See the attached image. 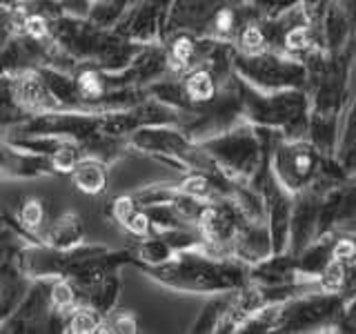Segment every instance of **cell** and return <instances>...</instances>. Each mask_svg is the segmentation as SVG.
I'll return each mask as SVG.
<instances>
[{"mask_svg":"<svg viewBox=\"0 0 356 334\" xmlns=\"http://www.w3.org/2000/svg\"><path fill=\"white\" fill-rule=\"evenodd\" d=\"M74 185L85 194H103L109 185V172L105 161L96 159V156H81L72 170Z\"/></svg>","mask_w":356,"mask_h":334,"instance_id":"obj_11","label":"cell"},{"mask_svg":"<svg viewBox=\"0 0 356 334\" xmlns=\"http://www.w3.org/2000/svg\"><path fill=\"white\" fill-rule=\"evenodd\" d=\"M241 81V78H238ZM243 118L256 127L278 132L285 138H305L309 122V96L305 89L259 92L241 81Z\"/></svg>","mask_w":356,"mask_h":334,"instance_id":"obj_4","label":"cell"},{"mask_svg":"<svg viewBox=\"0 0 356 334\" xmlns=\"http://www.w3.org/2000/svg\"><path fill=\"white\" fill-rule=\"evenodd\" d=\"M100 321L103 317L98 315L96 310H92L85 303L74 305L70 312H67L65 319V330L74 332V334H89V332H98L100 330Z\"/></svg>","mask_w":356,"mask_h":334,"instance_id":"obj_16","label":"cell"},{"mask_svg":"<svg viewBox=\"0 0 356 334\" xmlns=\"http://www.w3.org/2000/svg\"><path fill=\"white\" fill-rule=\"evenodd\" d=\"M352 265L343 263L339 259H330L325 263V267L318 272V276L314 278V287L318 292H343L345 283H348Z\"/></svg>","mask_w":356,"mask_h":334,"instance_id":"obj_15","label":"cell"},{"mask_svg":"<svg viewBox=\"0 0 356 334\" xmlns=\"http://www.w3.org/2000/svg\"><path fill=\"white\" fill-rule=\"evenodd\" d=\"M18 221H20V225L22 228H27V230H38L42 225V221H44V207L40 200L36 198H27L25 203H22L20 212H18Z\"/></svg>","mask_w":356,"mask_h":334,"instance_id":"obj_19","label":"cell"},{"mask_svg":"<svg viewBox=\"0 0 356 334\" xmlns=\"http://www.w3.org/2000/svg\"><path fill=\"white\" fill-rule=\"evenodd\" d=\"M337 161L343 165V170L350 176H356V96L348 109L343 111L341 129H339V143H337Z\"/></svg>","mask_w":356,"mask_h":334,"instance_id":"obj_12","label":"cell"},{"mask_svg":"<svg viewBox=\"0 0 356 334\" xmlns=\"http://www.w3.org/2000/svg\"><path fill=\"white\" fill-rule=\"evenodd\" d=\"M234 47L243 54H259L270 49L267 47V38L265 31L261 27V20H248L245 25L238 29L236 38H234Z\"/></svg>","mask_w":356,"mask_h":334,"instance_id":"obj_17","label":"cell"},{"mask_svg":"<svg viewBox=\"0 0 356 334\" xmlns=\"http://www.w3.org/2000/svg\"><path fill=\"white\" fill-rule=\"evenodd\" d=\"M83 241V225L76 214H65L42 232L40 243L54 250H70Z\"/></svg>","mask_w":356,"mask_h":334,"instance_id":"obj_13","label":"cell"},{"mask_svg":"<svg viewBox=\"0 0 356 334\" xmlns=\"http://www.w3.org/2000/svg\"><path fill=\"white\" fill-rule=\"evenodd\" d=\"M232 70L241 81L259 92H278V89H305L307 67L303 61L278 49H265L259 54H243L234 47Z\"/></svg>","mask_w":356,"mask_h":334,"instance_id":"obj_5","label":"cell"},{"mask_svg":"<svg viewBox=\"0 0 356 334\" xmlns=\"http://www.w3.org/2000/svg\"><path fill=\"white\" fill-rule=\"evenodd\" d=\"M145 272L159 283L183 292H234L248 285V265L234 256L207 252L203 245L176 252L161 265H145Z\"/></svg>","mask_w":356,"mask_h":334,"instance_id":"obj_2","label":"cell"},{"mask_svg":"<svg viewBox=\"0 0 356 334\" xmlns=\"http://www.w3.org/2000/svg\"><path fill=\"white\" fill-rule=\"evenodd\" d=\"M229 301H232V292H218L214 294V299L203 308L200 317L194 323V332H218L220 321L225 319L227 315V308H229Z\"/></svg>","mask_w":356,"mask_h":334,"instance_id":"obj_14","label":"cell"},{"mask_svg":"<svg viewBox=\"0 0 356 334\" xmlns=\"http://www.w3.org/2000/svg\"><path fill=\"white\" fill-rule=\"evenodd\" d=\"M303 0H248L252 14L259 20H270L287 14L289 9L298 7Z\"/></svg>","mask_w":356,"mask_h":334,"instance_id":"obj_18","label":"cell"},{"mask_svg":"<svg viewBox=\"0 0 356 334\" xmlns=\"http://www.w3.org/2000/svg\"><path fill=\"white\" fill-rule=\"evenodd\" d=\"M278 136L281 134L274 129L256 127L248 120H241L227 132L203 141L200 148L232 183H250Z\"/></svg>","mask_w":356,"mask_h":334,"instance_id":"obj_3","label":"cell"},{"mask_svg":"<svg viewBox=\"0 0 356 334\" xmlns=\"http://www.w3.org/2000/svg\"><path fill=\"white\" fill-rule=\"evenodd\" d=\"M270 254H272V237L265 221H248L236 232V237H234L229 245V256L238 259L248 267L267 259Z\"/></svg>","mask_w":356,"mask_h":334,"instance_id":"obj_10","label":"cell"},{"mask_svg":"<svg viewBox=\"0 0 356 334\" xmlns=\"http://www.w3.org/2000/svg\"><path fill=\"white\" fill-rule=\"evenodd\" d=\"M356 45V0H330L321 22L323 51H341Z\"/></svg>","mask_w":356,"mask_h":334,"instance_id":"obj_8","label":"cell"},{"mask_svg":"<svg viewBox=\"0 0 356 334\" xmlns=\"http://www.w3.org/2000/svg\"><path fill=\"white\" fill-rule=\"evenodd\" d=\"M348 303L343 292L296 294L278 305L274 332H337V323Z\"/></svg>","mask_w":356,"mask_h":334,"instance_id":"obj_6","label":"cell"},{"mask_svg":"<svg viewBox=\"0 0 356 334\" xmlns=\"http://www.w3.org/2000/svg\"><path fill=\"white\" fill-rule=\"evenodd\" d=\"M318 207L321 196L312 192V189H303V192L294 194L292 216H289V254H298L305 245L314 241L318 230Z\"/></svg>","mask_w":356,"mask_h":334,"instance_id":"obj_9","label":"cell"},{"mask_svg":"<svg viewBox=\"0 0 356 334\" xmlns=\"http://www.w3.org/2000/svg\"><path fill=\"white\" fill-rule=\"evenodd\" d=\"M323 156L316 145L307 136L305 138H285L278 136L270 152V167L276 181L287 192L298 194L309 187L321 167Z\"/></svg>","mask_w":356,"mask_h":334,"instance_id":"obj_7","label":"cell"},{"mask_svg":"<svg viewBox=\"0 0 356 334\" xmlns=\"http://www.w3.org/2000/svg\"><path fill=\"white\" fill-rule=\"evenodd\" d=\"M354 56L356 45H350V47L332 54L318 47L303 58L307 67L305 92L309 96L307 138L316 145L321 154L337 152L341 118L350 96Z\"/></svg>","mask_w":356,"mask_h":334,"instance_id":"obj_1","label":"cell"}]
</instances>
